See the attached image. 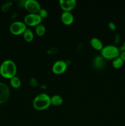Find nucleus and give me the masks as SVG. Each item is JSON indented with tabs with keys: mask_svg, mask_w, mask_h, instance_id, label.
<instances>
[{
	"mask_svg": "<svg viewBox=\"0 0 125 126\" xmlns=\"http://www.w3.org/2000/svg\"><path fill=\"white\" fill-rule=\"evenodd\" d=\"M17 71V65L11 59L4 60L0 65V75L5 78H12L16 76Z\"/></svg>",
	"mask_w": 125,
	"mask_h": 126,
	"instance_id": "f257e3e1",
	"label": "nucleus"
},
{
	"mask_svg": "<svg viewBox=\"0 0 125 126\" xmlns=\"http://www.w3.org/2000/svg\"><path fill=\"white\" fill-rule=\"evenodd\" d=\"M51 104V97L45 93L37 95L33 100V105L36 110L39 111L47 109Z\"/></svg>",
	"mask_w": 125,
	"mask_h": 126,
	"instance_id": "f03ea898",
	"label": "nucleus"
},
{
	"mask_svg": "<svg viewBox=\"0 0 125 126\" xmlns=\"http://www.w3.org/2000/svg\"><path fill=\"white\" fill-rule=\"evenodd\" d=\"M120 50L118 47L112 44L105 46L100 50V55L104 59L113 60L120 56Z\"/></svg>",
	"mask_w": 125,
	"mask_h": 126,
	"instance_id": "7ed1b4c3",
	"label": "nucleus"
},
{
	"mask_svg": "<svg viewBox=\"0 0 125 126\" xmlns=\"http://www.w3.org/2000/svg\"><path fill=\"white\" fill-rule=\"evenodd\" d=\"M27 29V25L22 21H15L9 27V30L13 35H20L23 34Z\"/></svg>",
	"mask_w": 125,
	"mask_h": 126,
	"instance_id": "20e7f679",
	"label": "nucleus"
},
{
	"mask_svg": "<svg viewBox=\"0 0 125 126\" xmlns=\"http://www.w3.org/2000/svg\"><path fill=\"white\" fill-rule=\"evenodd\" d=\"M42 18L38 14L29 13L25 17L24 23L30 27H36L42 23Z\"/></svg>",
	"mask_w": 125,
	"mask_h": 126,
	"instance_id": "39448f33",
	"label": "nucleus"
},
{
	"mask_svg": "<svg viewBox=\"0 0 125 126\" xmlns=\"http://www.w3.org/2000/svg\"><path fill=\"white\" fill-rule=\"evenodd\" d=\"M23 7L29 13L38 14L41 6L40 3L36 0H26L23 3Z\"/></svg>",
	"mask_w": 125,
	"mask_h": 126,
	"instance_id": "423d86ee",
	"label": "nucleus"
},
{
	"mask_svg": "<svg viewBox=\"0 0 125 126\" xmlns=\"http://www.w3.org/2000/svg\"><path fill=\"white\" fill-rule=\"evenodd\" d=\"M67 64L62 60H58L54 62L52 65V71L56 75H61L64 73L67 70Z\"/></svg>",
	"mask_w": 125,
	"mask_h": 126,
	"instance_id": "0eeeda50",
	"label": "nucleus"
},
{
	"mask_svg": "<svg viewBox=\"0 0 125 126\" xmlns=\"http://www.w3.org/2000/svg\"><path fill=\"white\" fill-rule=\"evenodd\" d=\"M10 96V90L5 83L0 82V104L4 103Z\"/></svg>",
	"mask_w": 125,
	"mask_h": 126,
	"instance_id": "6e6552de",
	"label": "nucleus"
},
{
	"mask_svg": "<svg viewBox=\"0 0 125 126\" xmlns=\"http://www.w3.org/2000/svg\"><path fill=\"white\" fill-rule=\"evenodd\" d=\"M60 6L63 11L71 12L76 6L75 0H60Z\"/></svg>",
	"mask_w": 125,
	"mask_h": 126,
	"instance_id": "1a4fd4ad",
	"label": "nucleus"
},
{
	"mask_svg": "<svg viewBox=\"0 0 125 126\" xmlns=\"http://www.w3.org/2000/svg\"><path fill=\"white\" fill-rule=\"evenodd\" d=\"M61 20L62 23L66 25H71L74 20V17L71 12L63 11L61 14Z\"/></svg>",
	"mask_w": 125,
	"mask_h": 126,
	"instance_id": "9d476101",
	"label": "nucleus"
},
{
	"mask_svg": "<svg viewBox=\"0 0 125 126\" xmlns=\"http://www.w3.org/2000/svg\"><path fill=\"white\" fill-rule=\"evenodd\" d=\"M89 43H90L91 46L96 50H100V51L102 50V49L103 48V47H104L102 42L100 41V39L96 38V37L92 38L90 39Z\"/></svg>",
	"mask_w": 125,
	"mask_h": 126,
	"instance_id": "9b49d317",
	"label": "nucleus"
},
{
	"mask_svg": "<svg viewBox=\"0 0 125 126\" xmlns=\"http://www.w3.org/2000/svg\"><path fill=\"white\" fill-rule=\"evenodd\" d=\"M63 103V98L60 95H54L51 97V104L54 106H60Z\"/></svg>",
	"mask_w": 125,
	"mask_h": 126,
	"instance_id": "f8f14e48",
	"label": "nucleus"
},
{
	"mask_svg": "<svg viewBox=\"0 0 125 126\" xmlns=\"http://www.w3.org/2000/svg\"><path fill=\"white\" fill-rule=\"evenodd\" d=\"M24 39L27 42H31L34 39V33L29 28H27L25 32L23 34Z\"/></svg>",
	"mask_w": 125,
	"mask_h": 126,
	"instance_id": "ddd939ff",
	"label": "nucleus"
},
{
	"mask_svg": "<svg viewBox=\"0 0 125 126\" xmlns=\"http://www.w3.org/2000/svg\"><path fill=\"white\" fill-rule=\"evenodd\" d=\"M10 84L13 88L18 89L20 87L22 82H21L20 79L15 76L12 78L10 79Z\"/></svg>",
	"mask_w": 125,
	"mask_h": 126,
	"instance_id": "4468645a",
	"label": "nucleus"
},
{
	"mask_svg": "<svg viewBox=\"0 0 125 126\" xmlns=\"http://www.w3.org/2000/svg\"><path fill=\"white\" fill-rule=\"evenodd\" d=\"M45 32H46V28L43 23H40L36 27L35 32L37 35L39 36H42L43 35H44Z\"/></svg>",
	"mask_w": 125,
	"mask_h": 126,
	"instance_id": "2eb2a0df",
	"label": "nucleus"
},
{
	"mask_svg": "<svg viewBox=\"0 0 125 126\" xmlns=\"http://www.w3.org/2000/svg\"><path fill=\"white\" fill-rule=\"evenodd\" d=\"M124 62H125L120 57V56L118 57L115 58V59L112 60V66H113L115 68H120L121 67H122L123 65Z\"/></svg>",
	"mask_w": 125,
	"mask_h": 126,
	"instance_id": "dca6fc26",
	"label": "nucleus"
},
{
	"mask_svg": "<svg viewBox=\"0 0 125 126\" xmlns=\"http://www.w3.org/2000/svg\"><path fill=\"white\" fill-rule=\"evenodd\" d=\"M104 64V58L102 56H97L96 57L94 60V65L98 68H102L103 65Z\"/></svg>",
	"mask_w": 125,
	"mask_h": 126,
	"instance_id": "f3484780",
	"label": "nucleus"
},
{
	"mask_svg": "<svg viewBox=\"0 0 125 126\" xmlns=\"http://www.w3.org/2000/svg\"><path fill=\"white\" fill-rule=\"evenodd\" d=\"M38 14H39V16H40V17L43 19V18H45L48 17V16H49V12H48V11H47L45 9L41 8V9H40V11H39V12H38Z\"/></svg>",
	"mask_w": 125,
	"mask_h": 126,
	"instance_id": "a211bd4d",
	"label": "nucleus"
},
{
	"mask_svg": "<svg viewBox=\"0 0 125 126\" xmlns=\"http://www.w3.org/2000/svg\"><path fill=\"white\" fill-rule=\"evenodd\" d=\"M12 6V3L10 2H7L6 3L4 4L2 6V10L4 12H7L8 11V10L9 9L10 7Z\"/></svg>",
	"mask_w": 125,
	"mask_h": 126,
	"instance_id": "6ab92c4d",
	"label": "nucleus"
},
{
	"mask_svg": "<svg viewBox=\"0 0 125 126\" xmlns=\"http://www.w3.org/2000/svg\"><path fill=\"white\" fill-rule=\"evenodd\" d=\"M108 26H109V29L111 30L112 31H115V30L116 29V26L115 25V23L113 22H109V24H108Z\"/></svg>",
	"mask_w": 125,
	"mask_h": 126,
	"instance_id": "aec40b11",
	"label": "nucleus"
},
{
	"mask_svg": "<svg viewBox=\"0 0 125 126\" xmlns=\"http://www.w3.org/2000/svg\"><path fill=\"white\" fill-rule=\"evenodd\" d=\"M30 84L31 85H32V86H34V87H36V86H38V82L36 78H31L30 80Z\"/></svg>",
	"mask_w": 125,
	"mask_h": 126,
	"instance_id": "412c9836",
	"label": "nucleus"
},
{
	"mask_svg": "<svg viewBox=\"0 0 125 126\" xmlns=\"http://www.w3.org/2000/svg\"><path fill=\"white\" fill-rule=\"evenodd\" d=\"M120 57L121 58V59H122L124 62H125V51L120 52Z\"/></svg>",
	"mask_w": 125,
	"mask_h": 126,
	"instance_id": "4be33fe9",
	"label": "nucleus"
},
{
	"mask_svg": "<svg viewBox=\"0 0 125 126\" xmlns=\"http://www.w3.org/2000/svg\"><path fill=\"white\" fill-rule=\"evenodd\" d=\"M120 52L125 51V41H124V43H123V44L122 46H121V47H120Z\"/></svg>",
	"mask_w": 125,
	"mask_h": 126,
	"instance_id": "5701e85b",
	"label": "nucleus"
}]
</instances>
